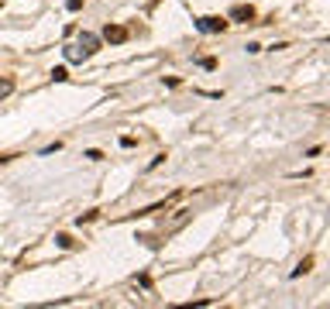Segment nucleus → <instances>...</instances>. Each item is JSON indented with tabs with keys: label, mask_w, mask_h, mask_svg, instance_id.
Masks as SVG:
<instances>
[{
	"label": "nucleus",
	"mask_w": 330,
	"mask_h": 309,
	"mask_svg": "<svg viewBox=\"0 0 330 309\" xmlns=\"http://www.w3.org/2000/svg\"><path fill=\"white\" fill-rule=\"evenodd\" d=\"M96 48H100V38L90 34V31H83L80 34V48H66V55L72 58V62H83V58H90Z\"/></svg>",
	"instance_id": "1"
},
{
	"label": "nucleus",
	"mask_w": 330,
	"mask_h": 309,
	"mask_svg": "<svg viewBox=\"0 0 330 309\" xmlns=\"http://www.w3.org/2000/svg\"><path fill=\"white\" fill-rule=\"evenodd\" d=\"M196 28H200L203 34H220L224 28H227V21L217 17V14H206V17H196Z\"/></svg>",
	"instance_id": "2"
},
{
	"label": "nucleus",
	"mask_w": 330,
	"mask_h": 309,
	"mask_svg": "<svg viewBox=\"0 0 330 309\" xmlns=\"http://www.w3.org/2000/svg\"><path fill=\"white\" fill-rule=\"evenodd\" d=\"M127 28L124 24H107V28H103V38H107V42H110V45H121V42H127Z\"/></svg>",
	"instance_id": "3"
},
{
	"label": "nucleus",
	"mask_w": 330,
	"mask_h": 309,
	"mask_svg": "<svg viewBox=\"0 0 330 309\" xmlns=\"http://www.w3.org/2000/svg\"><path fill=\"white\" fill-rule=\"evenodd\" d=\"M230 17L241 21V24H251L255 21V7H251V4H234V7H230Z\"/></svg>",
	"instance_id": "4"
},
{
	"label": "nucleus",
	"mask_w": 330,
	"mask_h": 309,
	"mask_svg": "<svg viewBox=\"0 0 330 309\" xmlns=\"http://www.w3.org/2000/svg\"><path fill=\"white\" fill-rule=\"evenodd\" d=\"M11 93H14V79H11V76H0V100L11 96Z\"/></svg>",
	"instance_id": "5"
},
{
	"label": "nucleus",
	"mask_w": 330,
	"mask_h": 309,
	"mask_svg": "<svg viewBox=\"0 0 330 309\" xmlns=\"http://www.w3.org/2000/svg\"><path fill=\"white\" fill-rule=\"evenodd\" d=\"M55 244L62 248V251H72V248H76V240L69 237V234H55Z\"/></svg>",
	"instance_id": "6"
},
{
	"label": "nucleus",
	"mask_w": 330,
	"mask_h": 309,
	"mask_svg": "<svg viewBox=\"0 0 330 309\" xmlns=\"http://www.w3.org/2000/svg\"><path fill=\"white\" fill-rule=\"evenodd\" d=\"M309 268H313V258H303V261H299L296 268H293V278H299V275H306Z\"/></svg>",
	"instance_id": "7"
},
{
	"label": "nucleus",
	"mask_w": 330,
	"mask_h": 309,
	"mask_svg": "<svg viewBox=\"0 0 330 309\" xmlns=\"http://www.w3.org/2000/svg\"><path fill=\"white\" fill-rule=\"evenodd\" d=\"M52 79H55V83H66V79H69V72H66L62 66H55V69H52Z\"/></svg>",
	"instance_id": "8"
},
{
	"label": "nucleus",
	"mask_w": 330,
	"mask_h": 309,
	"mask_svg": "<svg viewBox=\"0 0 330 309\" xmlns=\"http://www.w3.org/2000/svg\"><path fill=\"white\" fill-rule=\"evenodd\" d=\"M200 66H203V69H217V58L213 55H203V58H200Z\"/></svg>",
	"instance_id": "9"
},
{
	"label": "nucleus",
	"mask_w": 330,
	"mask_h": 309,
	"mask_svg": "<svg viewBox=\"0 0 330 309\" xmlns=\"http://www.w3.org/2000/svg\"><path fill=\"white\" fill-rule=\"evenodd\" d=\"M66 7H69V11H80V7H83V0H66Z\"/></svg>",
	"instance_id": "10"
}]
</instances>
